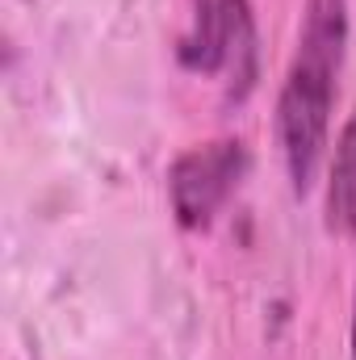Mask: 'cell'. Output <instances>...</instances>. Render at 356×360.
<instances>
[{"label":"cell","instance_id":"obj_1","mask_svg":"<svg viewBox=\"0 0 356 360\" xmlns=\"http://www.w3.org/2000/svg\"><path fill=\"white\" fill-rule=\"evenodd\" d=\"M344 42H348V0H306L298 51L276 96V139L298 197L314 184V172L327 151Z\"/></svg>","mask_w":356,"mask_h":360},{"label":"cell","instance_id":"obj_2","mask_svg":"<svg viewBox=\"0 0 356 360\" xmlns=\"http://www.w3.org/2000/svg\"><path fill=\"white\" fill-rule=\"evenodd\" d=\"M180 68L222 76L227 96L243 101L256 84V17L248 0H193V21L177 42Z\"/></svg>","mask_w":356,"mask_h":360},{"label":"cell","instance_id":"obj_3","mask_svg":"<svg viewBox=\"0 0 356 360\" xmlns=\"http://www.w3.org/2000/svg\"><path fill=\"white\" fill-rule=\"evenodd\" d=\"M248 172V147L239 139H210L180 151L168 168V201L184 231H205Z\"/></svg>","mask_w":356,"mask_h":360},{"label":"cell","instance_id":"obj_4","mask_svg":"<svg viewBox=\"0 0 356 360\" xmlns=\"http://www.w3.org/2000/svg\"><path fill=\"white\" fill-rule=\"evenodd\" d=\"M327 231L356 239V109L348 113L327 168Z\"/></svg>","mask_w":356,"mask_h":360},{"label":"cell","instance_id":"obj_5","mask_svg":"<svg viewBox=\"0 0 356 360\" xmlns=\"http://www.w3.org/2000/svg\"><path fill=\"white\" fill-rule=\"evenodd\" d=\"M352 360H356V293H352Z\"/></svg>","mask_w":356,"mask_h":360}]
</instances>
